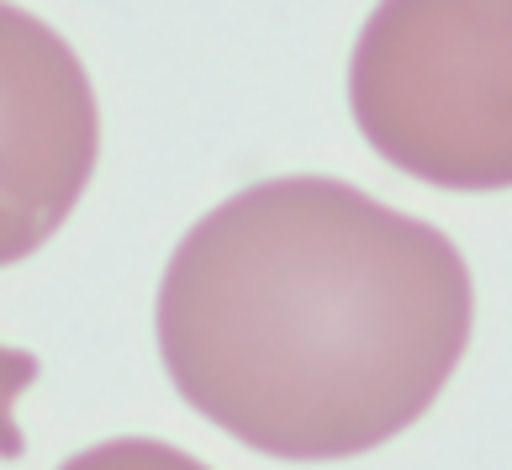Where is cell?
<instances>
[{"mask_svg":"<svg viewBox=\"0 0 512 470\" xmlns=\"http://www.w3.org/2000/svg\"><path fill=\"white\" fill-rule=\"evenodd\" d=\"M365 143L439 191H512V0H381L349 59Z\"/></svg>","mask_w":512,"mask_h":470,"instance_id":"cell-2","label":"cell"},{"mask_svg":"<svg viewBox=\"0 0 512 470\" xmlns=\"http://www.w3.org/2000/svg\"><path fill=\"white\" fill-rule=\"evenodd\" d=\"M59 470H212V465H201L196 455H185L175 444H159V439H111V444L74 455Z\"/></svg>","mask_w":512,"mask_h":470,"instance_id":"cell-3","label":"cell"},{"mask_svg":"<svg viewBox=\"0 0 512 470\" xmlns=\"http://www.w3.org/2000/svg\"><path fill=\"white\" fill-rule=\"evenodd\" d=\"M476 328V280L423 217L328 175L212 206L159 286L180 402L275 460H349L439 402Z\"/></svg>","mask_w":512,"mask_h":470,"instance_id":"cell-1","label":"cell"}]
</instances>
